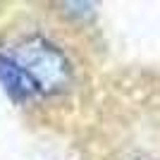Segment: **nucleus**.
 I'll use <instances>...</instances> for the list:
<instances>
[{
  "mask_svg": "<svg viewBox=\"0 0 160 160\" xmlns=\"http://www.w3.org/2000/svg\"><path fill=\"white\" fill-rule=\"evenodd\" d=\"M7 55L31 77L38 93H58L72 79V67L65 53L41 36L27 38Z\"/></svg>",
  "mask_w": 160,
  "mask_h": 160,
  "instance_id": "nucleus-1",
  "label": "nucleus"
},
{
  "mask_svg": "<svg viewBox=\"0 0 160 160\" xmlns=\"http://www.w3.org/2000/svg\"><path fill=\"white\" fill-rule=\"evenodd\" d=\"M0 84L5 86V91L14 100H27V98L38 93V88L31 81V77L7 53H0Z\"/></svg>",
  "mask_w": 160,
  "mask_h": 160,
  "instance_id": "nucleus-2",
  "label": "nucleus"
}]
</instances>
